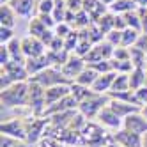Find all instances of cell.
<instances>
[{
	"mask_svg": "<svg viewBox=\"0 0 147 147\" xmlns=\"http://www.w3.org/2000/svg\"><path fill=\"white\" fill-rule=\"evenodd\" d=\"M0 101L5 108H27L28 107V82H18L0 92Z\"/></svg>",
	"mask_w": 147,
	"mask_h": 147,
	"instance_id": "cell-1",
	"label": "cell"
},
{
	"mask_svg": "<svg viewBox=\"0 0 147 147\" xmlns=\"http://www.w3.org/2000/svg\"><path fill=\"white\" fill-rule=\"evenodd\" d=\"M28 108L34 117H43L46 110V89L34 80H28Z\"/></svg>",
	"mask_w": 147,
	"mask_h": 147,
	"instance_id": "cell-2",
	"label": "cell"
},
{
	"mask_svg": "<svg viewBox=\"0 0 147 147\" xmlns=\"http://www.w3.org/2000/svg\"><path fill=\"white\" fill-rule=\"evenodd\" d=\"M108 103H110V96H103V94H96V92H94L89 99L82 101V103L78 105V112H80L85 119L92 121V119L98 117V113H99L105 107H108Z\"/></svg>",
	"mask_w": 147,
	"mask_h": 147,
	"instance_id": "cell-3",
	"label": "cell"
},
{
	"mask_svg": "<svg viewBox=\"0 0 147 147\" xmlns=\"http://www.w3.org/2000/svg\"><path fill=\"white\" fill-rule=\"evenodd\" d=\"M30 80L37 82L39 85H43L45 89L53 87V85H60V83H71L64 75H62L60 67H57V66H51V67H48V69H45V71H41L39 75L32 76Z\"/></svg>",
	"mask_w": 147,
	"mask_h": 147,
	"instance_id": "cell-4",
	"label": "cell"
},
{
	"mask_svg": "<svg viewBox=\"0 0 147 147\" xmlns=\"http://www.w3.org/2000/svg\"><path fill=\"white\" fill-rule=\"evenodd\" d=\"M0 131H2V135H7L11 138L20 140V142H27V122L23 121V117L2 121Z\"/></svg>",
	"mask_w": 147,
	"mask_h": 147,
	"instance_id": "cell-5",
	"label": "cell"
},
{
	"mask_svg": "<svg viewBox=\"0 0 147 147\" xmlns=\"http://www.w3.org/2000/svg\"><path fill=\"white\" fill-rule=\"evenodd\" d=\"M113 50H115V46H112L108 41H101V43L94 45L92 50L83 59H85L87 66L96 64V62H101V60H110L113 57Z\"/></svg>",
	"mask_w": 147,
	"mask_h": 147,
	"instance_id": "cell-6",
	"label": "cell"
},
{
	"mask_svg": "<svg viewBox=\"0 0 147 147\" xmlns=\"http://www.w3.org/2000/svg\"><path fill=\"white\" fill-rule=\"evenodd\" d=\"M85 67H87L85 59L80 57V55H76V53H71L66 64L60 66V71H62V75H64V76L73 83V82H75V80L80 76V73L85 69Z\"/></svg>",
	"mask_w": 147,
	"mask_h": 147,
	"instance_id": "cell-7",
	"label": "cell"
},
{
	"mask_svg": "<svg viewBox=\"0 0 147 147\" xmlns=\"http://www.w3.org/2000/svg\"><path fill=\"white\" fill-rule=\"evenodd\" d=\"M96 122H99L105 129H108L112 133L115 131H119L122 128V124H124V119H121L117 113H115L110 107H105L99 113H98V117H96Z\"/></svg>",
	"mask_w": 147,
	"mask_h": 147,
	"instance_id": "cell-8",
	"label": "cell"
},
{
	"mask_svg": "<svg viewBox=\"0 0 147 147\" xmlns=\"http://www.w3.org/2000/svg\"><path fill=\"white\" fill-rule=\"evenodd\" d=\"M22 48H23V53H25L27 59L41 57V55H45L46 51H48L46 45L41 39L34 37V36H25V37H22Z\"/></svg>",
	"mask_w": 147,
	"mask_h": 147,
	"instance_id": "cell-9",
	"label": "cell"
},
{
	"mask_svg": "<svg viewBox=\"0 0 147 147\" xmlns=\"http://www.w3.org/2000/svg\"><path fill=\"white\" fill-rule=\"evenodd\" d=\"M112 136H113V142H117L121 147H144V136L136 135V133H131L126 128H121Z\"/></svg>",
	"mask_w": 147,
	"mask_h": 147,
	"instance_id": "cell-10",
	"label": "cell"
},
{
	"mask_svg": "<svg viewBox=\"0 0 147 147\" xmlns=\"http://www.w3.org/2000/svg\"><path fill=\"white\" fill-rule=\"evenodd\" d=\"M51 66H53V59H51V55L48 53V51H46L45 55H41V57L27 59V62H25V67H27V71H28L30 78L36 76V75H39L41 71H45V69H48V67H51Z\"/></svg>",
	"mask_w": 147,
	"mask_h": 147,
	"instance_id": "cell-11",
	"label": "cell"
},
{
	"mask_svg": "<svg viewBox=\"0 0 147 147\" xmlns=\"http://www.w3.org/2000/svg\"><path fill=\"white\" fill-rule=\"evenodd\" d=\"M9 4L20 18L32 20L37 14V0H11Z\"/></svg>",
	"mask_w": 147,
	"mask_h": 147,
	"instance_id": "cell-12",
	"label": "cell"
},
{
	"mask_svg": "<svg viewBox=\"0 0 147 147\" xmlns=\"http://www.w3.org/2000/svg\"><path fill=\"white\" fill-rule=\"evenodd\" d=\"M46 119H39V117H30V121L27 122V144H36L43 133H46Z\"/></svg>",
	"mask_w": 147,
	"mask_h": 147,
	"instance_id": "cell-13",
	"label": "cell"
},
{
	"mask_svg": "<svg viewBox=\"0 0 147 147\" xmlns=\"http://www.w3.org/2000/svg\"><path fill=\"white\" fill-rule=\"evenodd\" d=\"M122 128H126L128 131L131 133H136V135H145L147 133V119L144 117V115L138 112H135L131 115H128V117L124 119V124H122Z\"/></svg>",
	"mask_w": 147,
	"mask_h": 147,
	"instance_id": "cell-14",
	"label": "cell"
},
{
	"mask_svg": "<svg viewBox=\"0 0 147 147\" xmlns=\"http://www.w3.org/2000/svg\"><path fill=\"white\" fill-rule=\"evenodd\" d=\"M0 71L5 73V75L13 80V83H18V82H28L30 80V75L25 67V64H18V62H9L7 66L0 67Z\"/></svg>",
	"mask_w": 147,
	"mask_h": 147,
	"instance_id": "cell-15",
	"label": "cell"
},
{
	"mask_svg": "<svg viewBox=\"0 0 147 147\" xmlns=\"http://www.w3.org/2000/svg\"><path fill=\"white\" fill-rule=\"evenodd\" d=\"M69 94H71V83H60V85L48 87L46 89V108L59 103L60 99L67 98Z\"/></svg>",
	"mask_w": 147,
	"mask_h": 147,
	"instance_id": "cell-16",
	"label": "cell"
},
{
	"mask_svg": "<svg viewBox=\"0 0 147 147\" xmlns=\"http://www.w3.org/2000/svg\"><path fill=\"white\" fill-rule=\"evenodd\" d=\"M115 76H117V73H103V75H99L96 78V82H94V85L90 87L96 94H103V96H108L110 90H112V85H113V80Z\"/></svg>",
	"mask_w": 147,
	"mask_h": 147,
	"instance_id": "cell-17",
	"label": "cell"
},
{
	"mask_svg": "<svg viewBox=\"0 0 147 147\" xmlns=\"http://www.w3.org/2000/svg\"><path fill=\"white\" fill-rule=\"evenodd\" d=\"M83 11L90 16L92 22H98L103 14H107L110 11V9L105 5L101 0H83Z\"/></svg>",
	"mask_w": 147,
	"mask_h": 147,
	"instance_id": "cell-18",
	"label": "cell"
},
{
	"mask_svg": "<svg viewBox=\"0 0 147 147\" xmlns=\"http://www.w3.org/2000/svg\"><path fill=\"white\" fill-rule=\"evenodd\" d=\"M108 107L119 115L121 119H126L128 115L135 113V112H138L140 108L136 107V105H131V103H126V101H121V99H112L110 98V103H108Z\"/></svg>",
	"mask_w": 147,
	"mask_h": 147,
	"instance_id": "cell-19",
	"label": "cell"
},
{
	"mask_svg": "<svg viewBox=\"0 0 147 147\" xmlns=\"http://www.w3.org/2000/svg\"><path fill=\"white\" fill-rule=\"evenodd\" d=\"M18 14L11 7V4H0V27H9L14 28L16 22H18Z\"/></svg>",
	"mask_w": 147,
	"mask_h": 147,
	"instance_id": "cell-20",
	"label": "cell"
},
{
	"mask_svg": "<svg viewBox=\"0 0 147 147\" xmlns=\"http://www.w3.org/2000/svg\"><path fill=\"white\" fill-rule=\"evenodd\" d=\"M9 50V55H11V62H18V64H25L27 57L23 53V48H22V39H13L11 43L5 45Z\"/></svg>",
	"mask_w": 147,
	"mask_h": 147,
	"instance_id": "cell-21",
	"label": "cell"
},
{
	"mask_svg": "<svg viewBox=\"0 0 147 147\" xmlns=\"http://www.w3.org/2000/svg\"><path fill=\"white\" fill-rule=\"evenodd\" d=\"M108 9L113 14H128L131 11H136L138 7H136V4L133 2V0H115Z\"/></svg>",
	"mask_w": 147,
	"mask_h": 147,
	"instance_id": "cell-22",
	"label": "cell"
},
{
	"mask_svg": "<svg viewBox=\"0 0 147 147\" xmlns=\"http://www.w3.org/2000/svg\"><path fill=\"white\" fill-rule=\"evenodd\" d=\"M98 76H99V73L96 69H92L90 66H87L85 69L80 73V76L75 80V83H80V85H83V87H92Z\"/></svg>",
	"mask_w": 147,
	"mask_h": 147,
	"instance_id": "cell-23",
	"label": "cell"
},
{
	"mask_svg": "<svg viewBox=\"0 0 147 147\" xmlns=\"http://www.w3.org/2000/svg\"><path fill=\"white\" fill-rule=\"evenodd\" d=\"M98 27H99V30L105 34V37H107V34L108 32H112V30H115V14L113 13H107V14H103L98 22H94Z\"/></svg>",
	"mask_w": 147,
	"mask_h": 147,
	"instance_id": "cell-24",
	"label": "cell"
},
{
	"mask_svg": "<svg viewBox=\"0 0 147 147\" xmlns=\"http://www.w3.org/2000/svg\"><path fill=\"white\" fill-rule=\"evenodd\" d=\"M92 94H94V90H92L90 87H83V85H80V83H75V82L71 83V96L78 101V105H80L82 101L89 99Z\"/></svg>",
	"mask_w": 147,
	"mask_h": 147,
	"instance_id": "cell-25",
	"label": "cell"
},
{
	"mask_svg": "<svg viewBox=\"0 0 147 147\" xmlns=\"http://www.w3.org/2000/svg\"><path fill=\"white\" fill-rule=\"evenodd\" d=\"M145 85V67H135L129 73V87L131 90H136Z\"/></svg>",
	"mask_w": 147,
	"mask_h": 147,
	"instance_id": "cell-26",
	"label": "cell"
},
{
	"mask_svg": "<svg viewBox=\"0 0 147 147\" xmlns=\"http://www.w3.org/2000/svg\"><path fill=\"white\" fill-rule=\"evenodd\" d=\"M46 30H50L41 20L37 18V16H34L32 20L28 22V36H34V37H37V39H41L45 36V32Z\"/></svg>",
	"mask_w": 147,
	"mask_h": 147,
	"instance_id": "cell-27",
	"label": "cell"
},
{
	"mask_svg": "<svg viewBox=\"0 0 147 147\" xmlns=\"http://www.w3.org/2000/svg\"><path fill=\"white\" fill-rule=\"evenodd\" d=\"M129 60L133 62L135 67H147V53L136 46L129 48Z\"/></svg>",
	"mask_w": 147,
	"mask_h": 147,
	"instance_id": "cell-28",
	"label": "cell"
},
{
	"mask_svg": "<svg viewBox=\"0 0 147 147\" xmlns=\"http://www.w3.org/2000/svg\"><path fill=\"white\" fill-rule=\"evenodd\" d=\"M126 90H131V87H129V75H119V73H117V76H115V80H113V85H112L110 94L126 92ZM110 94H108V96H110Z\"/></svg>",
	"mask_w": 147,
	"mask_h": 147,
	"instance_id": "cell-29",
	"label": "cell"
},
{
	"mask_svg": "<svg viewBox=\"0 0 147 147\" xmlns=\"http://www.w3.org/2000/svg\"><path fill=\"white\" fill-rule=\"evenodd\" d=\"M142 32H138V30H135V28H126L122 30V41H121V46L124 48H131L136 45V41H138Z\"/></svg>",
	"mask_w": 147,
	"mask_h": 147,
	"instance_id": "cell-30",
	"label": "cell"
},
{
	"mask_svg": "<svg viewBox=\"0 0 147 147\" xmlns=\"http://www.w3.org/2000/svg\"><path fill=\"white\" fill-rule=\"evenodd\" d=\"M122 16L126 20L128 28H135V30H138V32H142V20H140V14H138V9L128 13V14H122Z\"/></svg>",
	"mask_w": 147,
	"mask_h": 147,
	"instance_id": "cell-31",
	"label": "cell"
},
{
	"mask_svg": "<svg viewBox=\"0 0 147 147\" xmlns=\"http://www.w3.org/2000/svg\"><path fill=\"white\" fill-rule=\"evenodd\" d=\"M66 13H67V0H55L53 18H55L57 23H60V22L66 20Z\"/></svg>",
	"mask_w": 147,
	"mask_h": 147,
	"instance_id": "cell-32",
	"label": "cell"
},
{
	"mask_svg": "<svg viewBox=\"0 0 147 147\" xmlns=\"http://www.w3.org/2000/svg\"><path fill=\"white\" fill-rule=\"evenodd\" d=\"M78 39H80V32L78 30H73L69 36L64 37V50L67 53H75V50L78 46Z\"/></svg>",
	"mask_w": 147,
	"mask_h": 147,
	"instance_id": "cell-33",
	"label": "cell"
},
{
	"mask_svg": "<svg viewBox=\"0 0 147 147\" xmlns=\"http://www.w3.org/2000/svg\"><path fill=\"white\" fill-rule=\"evenodd\" d=\"M55 0H41L37 2V14H53Z\"/></svg>",
	"mask_w": 147,
	"mask_h": 147,
	"instance_id": "cell-34",
	"label": "cell"
},
{
	"mask_svg": "<svg viewBox=\"0 0 147 147\" xmlns=\"http://www.w3.org/2000/svg\"><path fill=\"white\" fill-rule=\"evenodd\" d=\"M73 30H75V28H73L67 22H60V23H57V25H55L53 32H55V36H59V37L64 39L66 36H69V34L73 32Z\"/></svg>",
	"mask_w": 147,
	"mask_h": 147,
	"instance_id": "cell-35",
	"label": "cell"
},
{
	"mask_svg": "<svg viewBox=\"0 0 147 147\" xmlns=\"http://www.w3.org/2000/svg\"><path fill=\"white\" fill-rule=\"evenodd\" d=\"M14 39V28L0 27V45H7Z\"/></svg>",
	"mask_w": 147,
	"mask_h": 147,
	"instance_id": "cell-36",
	"label": "cell"
},
{
	"mask_svg": "<svg viewBox=\"0 0 147 147\" xmlns=\"http://www.w3.org/2000/svg\"><path fill=\"white\" fill-rule=\"evenodd\" d=\"M105 41H108V43L112 46H121V41H122V30H112V32L107 34V37H105Z\"/></svg>",
	"mask_w": 147,
	"mask_h": 147,
	"instance_id": "cell-37",
	"label": "cell"
},
{
	"mask_svg": "<svg viewBox=\"0 0 147 147\" xmlns=\"http://www.w3.org/2000/svg\"><path fill=\"white\" fill-rule=\"evenodd\" d=\"M135 92V101H136V105L142 108L144 105H147V87L144 85V87H140V89H136V90H133Z\"/></svg>",
	"mask_w": 147,
	"mask_h": 147,
	"instance_id": "cell-38",
	"label": "cell"
},
{
	"mask_svg": "<svg viewBox=\"0 0 147 147\" xmlns=\"http://www.w3.org/2000/svg\"><path fill=\"white\" fill-rule=\"evenodd\" d=\"M113 60H129V48L124 46H117L113 50Z\"/></svg>",
	"mask_w": 147,
	"mask_h": 147,
	"instance_id": "cell-39",
	"label": "cell"
},
{
	"mask_svg": "<svg viewBox=\"0 0 147 147\" xmlns=\"http://www.w3.org/2000/svg\"><path fill=\"white\" fill-rule=\"evenodd\" d=\"M11 62V55H9V50L5 45H0V67L7 66Z\"/></svg>",
	"mask_w": 147,
	"mask_h": 147,
	"instance_id": "cell-40",
	"label": "cell"
},
{
	"mask_svg": "<svg viewBox=\"0 0 147 147\" xmlns=\"http://www.w3.org/2000/svg\"><path fill=\"white\" fill-rule=\"evenodd\" d=\"M67 11L75 13V14L83 11V0H67Z\"/></svg>",
	"mask_w": 147,
	"mask_h": 147,
	"instance_id": "cell-41",
	"label": "cell"
},
{
	"mask_svg": "<svg viewBox=\"0 0 147 147\" xmlns=\"http://www.w3.org/2000/svg\"><path fill=\"white\" fill-rule=\"evenodd\" d=\"M41 22H43L48 28H55V25H57V22H55V18H53V14H36Z\"/></svg>",
	"mask_w": 147,
	"mask_h": 147,
	"instance_id": "cell-42",
	"label": "cell"
},
{
	"mask_svg": "<svg viewBox=\"0 0 147 147\" xmlns=\"http://www.w3.org/2000/svg\"><path fill=\"white\" fill-rule=\"evenodd\" d=\"M18 144H20V140L11 138V136H7V135H2V138H0V147H14Z\"/></svg>",
	"mask_w": 147,
	"mask_h": 147,
	"instance_id": "cell-43",
	"label": "cell"
},
{
	"mask_svg": "<svg viewBox=\"0 0 147 147\" xmlns=\"http://www.w3.org/2000/svg\"><path fill=\"white\" fill-rule=\"evenodd\" d=\"M135 46L140 48V50H144L145 53H147V34H140V37H138V41H136Z\"/></svg>",
	"mask_w": 147,
	"mask_h": 147,
	"instance_id": "cell-44",
	"label": "cell"
},
{
	"mask_svg": "<svg viewBox=\"0 0 147 147\" xmlns=\"http://www.w3.org/2000/svg\"><path fill=\"white\" fill-rule=\"evenodd\" d=\"M138 9H147V0H133Z\"/></svg>",
	"mask_w": 147,
	"mask_h": 147,
	"instance_id": "cell-45",
	"label": "cell"
},
{
	"mask_svg": "<svg viewBox=\"0 0 147 147\" xmlns=\"http://www.w3.org/2000/svg\"><path fill=\"white\" fill-rule=\"evenodd\" d=\"M103 147H121V145H119L117 142H113V140H112V142H108V144H105Z\"/></svg>",
	"mask_w": 147,
	"mask_h": 147,
	"instance_id": "cell-46",
	"label": "cell"
},
{
	"mask_svg": "<svg viewBox=\"0 0 147 147\" xmlns=\"http://www.w3.org/2000/svg\"><path fill=\"white\" fill-rule=\"evenodd\" d=\"M140 113H142V115H144V117L147 119V105H144V107L140 108Z\"/></svg>",
	"mask_w": 147,
	"mask_h": 147,
	"instance_id": "cell-47",
	"label": "cell"
},
{
	"mask_svg": "<svg viewBox=\"0 0 147 147\" xmlns=\"http://www.w3.org/2000/svg\"><path fill=\"white\" fill-rule=\"evenodd\" d=\"M101 2H103L105 5H107V7H110V5H112V4L115 2V0H101Z\"/></svg>",
	"mask_w": 147,
	"mask_h": 147,
	"instance_id": "cell-48",
	"label": "cell"
},
{
	"mask_svg": "<svg viewBox=\"0 0 147 147\" xmlns=\"http://www.w3.org/2000/svg\"><path fill=\"white\" fill-rule=\"evenodd\" d=\"M144 147H147V133L144 135Z\"/></svg>",
	"mask_w": 147,
	"mask_h": 147,
	"instance_id": "cell-49",
	"label": "cell"
},
{
	"mask_svg": "<svg viewBox=\"0 0 147 147\" xmlns=\"http://www.w3.org/2000/svg\"><path fill=\"white\" fill-rule=\"evenodd\" d=\"M11 0H0V4H9Z\"/></svg>",
	"mask_w": 147,
	"mask_h": 147,
	"instance_id": "cell-50",
	"label": "cell"
},
{
	"mask_svg": "<svg viewBox=\"0 0 147 147\" xmlns=\"http://www.w3.org/2000/svg\"><path fill=\"white\" fill-rule=\"evenodd\" d=\"M145 87H147V67H145Z\"/></svg>",
	"mask_w": 147,
	"mask_h": 147,
	"instance_id": "cell-51",
	"label": "cell"
},
{
	"mask_svg": "<svg viewBox=\"0 0 147 147\" xmlns=\"http://www.w3.org/2000/svg\"><path fill=\"white\" fill-rule=\"evenodd\" d=\"M78 147H85V145H78Z\"/></svg>",
	"mask_w": 147,
	"mask_h": 147,
	"instance_id": "cell-52",
	"label": "cell"
},
{
	"mask_svg": "<svg viewBox=\"0 0 147 147\" xmlns=\"http://www.w3.org/2000/svg\"><path fill=\"white\" fill-rule=\"evenodd\" d=\"M37 2H41V0H37Z\"/></svg>",
	"mask_w": 147,
	"mask_h": 147,
	"instance_id": "cell-53",
	"label": "cell"
}]
</instances>
